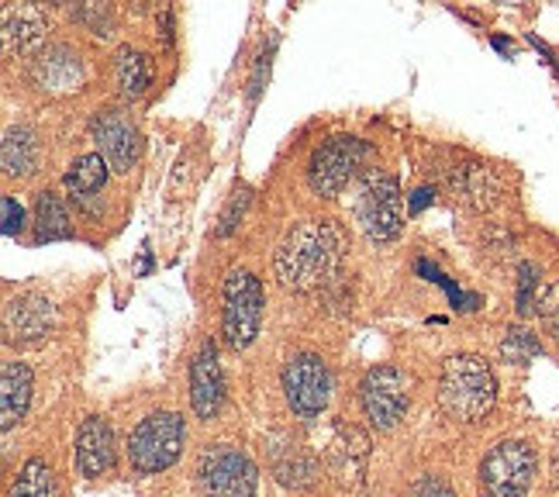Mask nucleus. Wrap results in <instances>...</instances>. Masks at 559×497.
Wrapping results in <instances>:
<instances>
[{
	"instance_id": "1",
	"label": "nucleus",
	"mask_w": 559,
	"mask_h": 497,
	"mask_svg": "<svg viewBox=\"0 0 559 497\" xmlns=\"http://www.w3.org/2000/svg\"><path fill=\"white\" fill-rule=\"evenodd\" d=\"M346 259V232L335 222L311 218L294 225L276 249V276L287 291L308 294L335 280Z\"/></svg>"
},
{
	"instance_id": "2",
	"label": "nucleus",
	"mask_w": 559,
	"mask_h": 497,
	"mask_svg": "<svg viewBox=\"0 0 559 497\" xmlns=\"http://www.w3.org/2000/svg\"><path fill=\"white\" fill-rule=\"evenodd\" d=\"M498 401V380L480 356H449L439 377V404L456 425H477Z\"/></svg>"
},
{
	"instance_id": "3",
	"label": "nucleus",
	"mask_w": 559,
	"mask_h": 497,
	"mask_svg": "<svg viewBox=\"0 0 559 497\" xmlns=\"http://www.w3.org/2000/svg\"><path fill=\"white\" fill-rule=\"evenodd\" d=\"M356 222L370 235L373 242H391L404 225V198L401 187L391 173L383 169H367L356 184Z\"/></svg>"
},
{
	"instance_id": "4",
	"label": "nucleus",
	"mask_w": 559,
	"mask_h": 497,
	"mask_svg": "<svg viewBox=\"0 0 559 497\" xmlns=\"http://www.w3.org/2000/svg\"><path fill=\"white\" fill-rule=\"evenodd\" d=\"M263 326V284L249 270H231L225 276V311L222 339L228 350H246Z\"/></svg>"
},
{
	"instance_id": "5",
	"label": "nucleus",
	"mask_w": 559,
	"mask_h": 497,
	"mask_svg": "<svg viewBox=\"0 0 559 497\" xmlns=\"http://www.w3.org/2000/svg\"><path fill=\"white\" fill-rule=\"evenodd\" d=\"M187 439V425L174 412H156L139 422V428L128 439V460L139 473H159L174 466Z\"/></svg>"
},
{
	"instance_id": "6",
	"label": "nucleus",
	"mask_w": 559,
	"mask_h": 497,
	"mask_svg": "<svg viewBox=\"0 0 559 497\" xmlns=\"http://www.w3.org/2000/svg\"><path fill=\"white\" fill-rule=\"evenodd\" d=\"M535 481V452L522 439L493 446L480 463V484L487 497H525Z\"/></svg>"
},
{
	"instance_id": "7",
	"label": "nucleus",
	"mask_w": 559,
	"mask_h": 497,
	"mask_svg": "<svg viewBox=\"0 0 559 497\" xmlns=\"http://www.w3.org/2000/svg\"><path fill=\"white\" fill-rule=\"evenodd\" d=\"M198 484L204 497H255V466L239 446L218 442L204 449Z\"/></svg>"
},
{
	"instance_id": "8",
	"label": "nucleus",
	"mask_w": 559,
	"mask_h": 497,
	"mask_svg": "<svg viewBox=\"0 0 559 497\" xmlns=\"http://www.w3.org/2000/svg\"><path fill=\"white\" fill-rule=\"evenodd\" d=\"M412 391H415V377L401 370V366H377L359 383V401L362 412L377 428H394L407 404H412Z\"/></svg>"
},
{
	"instance_id": "9",
	"label": "nucleus",
	"mask_w": 559,
	"mask_h": 497,
	"mask_svg": "<svg viewBox=\"0 0 559 497\" xmlns=\"http://www.w3.org/2000/svg\"><path fill=\"white\" fill-rule=\"evenodd\" d=\"M370 156L367 142L359 139H329L325 145L314 149V156L308 163V184L314 193H321V198H335V193H342L353 177L362 169V159Z\"/></svg>"
},
{
	"instance_id": "10",
	"label": "nucleus",
	"mask_w": 559,
	"mask_h": 497,
	"mask_svg": "<svg viewBox=\"0 0 559 497\" xmlns=\"http://www.w3.org/2000/svg\"><path fill=\"white\" fill-rule=\"evenodd\" d=\"M284 394L297 418H318L329 407L332 398V377L329 366L314 353H297L284 366Z\"/></svg>"
},
{
	"instance_id": "11",
	"label": "nucleus",
	"mask_w": 559,
	"mask_h": 497,
	"mask_svg": "<svg viewBox=\"0 0 559 497\" xmlns=\"http://www.w3.org/2000/svg\"><path fill=\"white\" fill-rule=\"evenodd\" d=\"M91 132H94V142L100 145V156L107 159L111 169L128 173L139 163L142 135H139L132 115L121 111V107H107V111H100L91 125Z\"/></svg>"
},
{
	"instance_id": "12",
	"label": "nucleus",
	"mask_w": 559,
	"mask_h": 497,
	"mask_svg": "<svg viewBox=\"0 0 559 497\" xmlns=\"http://www.w3.org/2000/svg\"><path fill=\"white\" fill-rule=\"evenodd\" d=\"M56 329V305L46 294L11 297L4 308V339L8 342H38Z\"/></svg>"
},
{
	"instance_id": "13",
	"label": "nucleus",
	"mask_w": 559,
	"mask_h": 497,
	"mask_svg": "<svg viewBox=\"0 0 559 497\" xmlns=\"http://www.w3.org/2000/svg\"><path fill=\"white\" fill-rule=\"evenodd\" d=\"M83 80L87 70L70 46H49L32 62V83L46 94H76Z\"/></svg>"
},
{
	"instance_id": "14",
	"label": "nucleus",
	"mask_w": 559,
	"mask_h": 497,
	"mask_svg": "<svg viewBox=\"0 0 559 497\" xmlns=\"http://www.w3.org/2000/svg\"><path fill=\"white\" fill-rule=\"evenodd\" d=\"M225 401V377L214 342H204L190 363V404L201 418H214Z\"/></svg>"
},
{
	"instance_id": "15",
	"label": "nucleus",
	"mask_w": 559,
	"mask_h": 497,
	"mask_svg": "<svg viewBox=\"0 0 559 497\" xmlns=\"http://www.w3.org/2000/svg\"><path fill=\"white\" fill-rule=\"evenodd\" d=\"M76 466L83 477H100L115 466V439H111V425L100 415L83 418L76 431Z\"/></svg>"
},
{
	"instance_id": "16",
	"label": "nucleus",
	"mask_w": 559,
	"mask_h": 497,
	"mask_svg": "<svg viewBox=\"0 0 559 497\" xmlns=\"http://www.w3.org/2000/svg\"><path fill=\"white\" fill-rule=\"evenodd\" d=\"M49 17L35 4H8L4 8V52L25 56L46 42Z\"/></svg>"
},
{
	"instance_id": "17",
	"label": "nucleus",
	"mask_w": 559,
	"mask_h": 497,
	"mask_svg": "<svg viewBox=\"0 0 559 497\" xmlns=\"http://www.w3.org/2000/svg\"><path fill=\"white\" fill-rule=\"evenodd\" d=\"M107 184V159L97 153L80 156L67 173V190L73 204H80L87 214H100V190Z\"/></svg>"
},
{
	"instance_id": "18",
	"label": "nucleus",
	"mask_w": 559,
	"mask_h": 497,
	"mask_svg": "<svg viewBox=\"0 0 559 497\" xmlns=\"http://www.w3.org/2000/svg\"><path fill=\"white\" fill-rule=\"evenodd\" d=\"M32 401V370L25 363H4V374H0V425L11 431L28 412Z\"/></svg>"
},
{
	"instance_id": "19",
	"label": "nucleus",
	"mask_w": 559,
	"mask_h": 497,
	"mask_svg": "<svg viewBox=\"0 0 559 497\" xmlns=\"http://www.w3.org/2000/svg\"><path fill=\"white\" fill-rule=\"evenodd\" d=\"M38 135L32 128L17 125L4 132V145H0V166H4L8 177H32L35 166H38Z\"/></svg>"
},
{
	"instance_id": "20",
	"label": "nucleus",
	"mask_w": 559,
	"mask_h": 497,
	"mask_svg": "<svg viewBox=\"0 0 559 497\" xmlns=\"http://www.w3.org/2000/svg\"><path fill=\"white\" fill-rule=\"evenodd\" d=\"M353 439V428L338 425L335 439H332V449H329V463H332V473L342 481V484H356L362 477V463H367V449H370V439L356 436V442L349 446Z\"/></svg>"
},
{
	"instance_id": "21",
	"label": "nucleus",
	"mask_w": 559,
	"mask_h": 497,
	"mask_svg": "<svg viewBox=\"0 0 559 497\" xmlns=\"http://www.w3.org/2000/svg\"><path fill=\"white\" fill-rule=\"evenodd\" d=\"M270 466H273V477L287 487H308L318 477L314 460L297 442L270 446Z\"/></svg>"
},
{
	"instance_id": "22",
	"label": "nucleus",
	"mask_w": 559,
	"mask_h": 497,
	"mask_svg": "<svg viewBox=\"0 0 559 497\" xmlns=\"http://www.w3.org/2000/svg\"><path fill=\"white\" fill-rule=\"evenodd\" d=\"M115 83H118V91L121 97L128 100H135L148 91V83H153V62H148L145 52L139 49H118L115 56Z\"/></svg>"
},
{
	"instance_id": "23",
	"label": "nucleus",
	"mask_w": 559,
	"mask_h": 497,
	"mask_svg": "<svg viewBox=\"0 0 559 497\" xmlns=\"http://www.w3.org/2000/svg\"><path fill=\"white\" fill-rule=\"evenodd\" d=\"M70 211L56 198L52 190H41L35 201V242H56V239H70Z\"/></svg>"
},
{
	"instance_id": "24",
	"label": "nucleus",
	"mask_w": 559,
	"mask_h": 497,
	"mask_svg": "<svg viewBox=\"0 0 559 497\" xmlns=\"http://www.w3.org/2000/svg\"><path fill=\"white\" fill-rule=\"evenodd\" d=\"M453 187L456 193H463L466 201H473L477 208H490L493 201H498V177H493V169L487 166H463L453 173Z\"/></svg>"
},
{
	"instance_id": "25",
	"label": "nucleus",
	"mask_w": 559,
	"mask_h": 497,
	"mask_svg": "<svg viewBox=\"0 0 559 497\" xmlns=\"http://www.w3.org/2000/svg\"><path fill=\"white\" fill-rule=\"evenodd\" d=\"M11 497H56L52 470L41 460H28L25 466H21V473H17V481L11 487Z\"/></svg>"
},
{
	"instance_id": "26",
	"label": "nucleus",
	"mask_w": 559,
	"mask_h": 497,
	"mask_svg": "<svg viewBox=\"0 0 559 497\" xmlns=\"http://www.w3.org/2000/svg\"><path fill=\"white\" fill-rule=\"evenodd\" d=\"M539 353H543V345H539V339H535L532 332H525V329H508V339L501 345V356L508 363H528L532 356H539Z\"/></svg>"
},
{
	"instance_id": "27",
	"label": "nucleus",
	"mask_w": 559,
	"mask_h": 497,
	"mask_svg": "<svg viewBox=\"0 0 559 497\" xmlns=\"http://www.w3.org/2000/svg\"><path fill=\"white\" fill-rule=\"evenodd\" d=\"M535 287H539V270H535L532 263H522V270H519V315H532L535 308H539Z\"/></svg>"
},
{
	"instance_id": "28",
	"label": "nucleus",
	"mask_w": 559,
	"mask_h": 497,
	"mask_svg": "<svg viewBox=\"0 0 559 497\" xmlns=\"http://www.w3.org/2000/svg\"><path fill=\"white\" fill-rule=\"evenodd\" d=\"M73 17L80 21V25H87L91 35H100V38L111 35V11L100 8V4H83L73 11Z\"/></svg>"
},
{
	"instance_id": "29",
	"label": "nucleus",
	"mask_w": 559,
	"mask_h": 497,
	"mask_svg": "<svg viewBox=\"0 0 559 497\" xmlns=\"http://www.w3.org/2000/svg\"><path fill=\"white\" fill-rule=\"evenodd\" d=\"M539 315H543V321H546L549 335L559 342V284H552L549 291L539 294Z\"/></svg>"
},
{
	"instance_id": "30",
	"label": "nucleus",
	"mask_w": 559,
	"mask_h": 497,
	"mask_svg": "<svg viewBox=\"0 0 559 497\" xmlns=\"http://www.w3.org/2000/svg\"><path fill=\"white\" fill-rule=\"evenodd\" d=\"M249 208V190L246 187H239L235 190V198L228 201V208L222 211V225H218V235H231L235 232V225H239V218H242V211Z\"/></svg>"
},
{
	"instance_id": "31",
	"label": "nucleus",
	"mask_w": 559,
	"mask_h": 497,
	"mask_svg": "<svg viewBox=\"0 0 559 497\" xmlns=\"http://www.w3.org/2000/svg\"><path fill=\"white\" fill-rule=\"evenodd\" d=\"M407 497H456V494L449 490V484L439 481V477H421V481L412 487V494H407Z\"/></svg>"
},
{
	"instance_id": "32",
	"label": "nucleus",
	"mask_w": 559,
	"mask_h": 497,
	"mask_svg": "<svg viewBox=\"0 0 559 497\" xmlns=\"http://www.w3.org/2000/svg\"><path fill=\"white\" fill-rule=\"evenodd\" d=\"M0 211H4V218H0V225H4V235H17L21 232V218H25L21 204L14 198H4V201H0Z\"/></svg>"
},
{
	"instance_id": "33",
	"label": "nucleus",
	"mask_w": 559,
	"mask_h": 497,
	"mask_svg": "<svg viewBox=\"0 0 559 497\" xmlns=\"http://www.w3.org/2000/svg\"><path fill=\"white\" fill-rule=\"evenodd\" d=\"M428 204V190H415V201H412V211H421Z\"/></svg>"
},
{
	"instance_id": "34",
	"label": "nucleus",
	"mask_w": 559,
	"mask_h": 497,
	"mask_svg": "<svg viewBox=\"0 0 559 497\" xmlns=\"http://www.w3.org/2000/svg\"><path fill=\"white\" fill-rule=\"evenodd\" d=\"M552 466H556V477H559V446H556V460H552Z\"/></svg>"
}]
</instances>
